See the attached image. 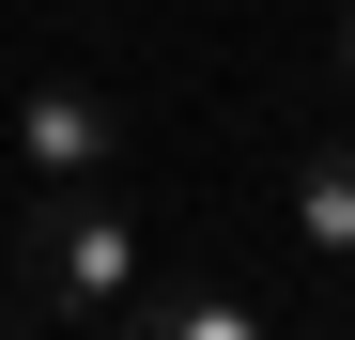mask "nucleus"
<instances>
[{
    "mask_svg": "<svg viewBox=\"0 0 355 340\" xmlns=\"http://www.w3.org/2000/svg\"><path fill=\"white\" fill-rule=\"evenodd\" d=\"M139 263H155V232L78 170V186H46L16 216V325H108V309L139 294Z\"/></svg>",
    "mask_w": 355,
    "mask_h": 340,
    "instance_id": "nucleus-1",
    "label": "nucleus"
},
{
    "mask_svg": "<svg viewBox=\"0 0 355 340\" xmlns=\"http://www.w3.org/2000/svg\"><path fill=\"white\" fill-rule=\"evenodd\" d=\"M16 155L46 170V186H78V170H108V155H124V108H108L93 78H46V93L16 108Z\"/></svg>",
    "mask_w": 355,
    "mask_h": 340,
    "instance_id": "nucleus-2",
    "label": "nucleus"
},
{
    "mask_svg": "<svg viewBox=\"0 0 355 340\" xmlns=\"http://www.w3.org/2000/svg\"><path fill=\"white\" fill-rule=\"evenodd\" d=\"M108 325H139V340H263V309L232 294V278H170V294H124Z\"/></svg>",
    "mask_w": 355,
    "mask_h": 340,
    "instance_id": "nucleus-3",
    "label": "nucleus"
},
{
    "mask_svg": "<svg viewBox=\"0 0 355 340\" xmlns=\"http://www.w3.org/2000/svg\"><path fill=\"white\" fill-rule=\"evenodd\" d=\"M293 232H309L324 263H355V139H309V155H293Z\"/></svg>",
    "mask_w": 355,
    "mask_h": 340,
    "instance_id": "nucleus-4",
    "label": "nucleus"
},
{
    "mask_svg": "<svg viewBox=\"0 0 355 340\" xmlns=\"http://www.w3.org/2000/svg\"><path fill=\"white\" fill-rule=\"evenodd\" d=\"M340 93H355V0H340Z\"/></svg>",
    "mask_w": 355,
    "mask_h": 340,
    "instance_id": "nucleus-5",
    "label": "nucleus"
}]
</instances>
